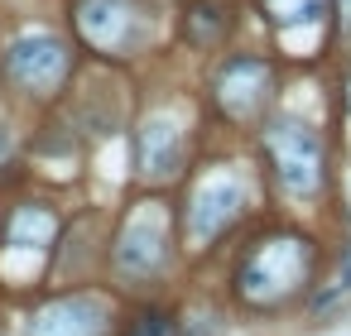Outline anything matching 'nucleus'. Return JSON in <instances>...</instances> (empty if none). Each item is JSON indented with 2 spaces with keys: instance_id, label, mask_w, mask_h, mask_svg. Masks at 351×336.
I'll return each instance as SVG.
<instances>
[{
  "instance_id": "1",
  "label": "nucleus",
  "mask_w": 351,
  "mask_h": 336,
  "mask_svg": "<svg viewBox=\"0 0 351 336\" xmlns=\"http://www.w3.org/2000/svg\"><path fill=\"white\" fill-rule=\"evenodd\" d=\"M265 154H269V164H274L284 192L313 197V192L322 188V144H317V135H313L308 125H298V120H274V125L265 130Z\"/></svg>"
},
{
  "instance_id": "2",
  "label": "nucleus",
  "mask_w": 351,
  "mask_h": 336,
  "mask_svg": "<svg viewBox=\"0 0 351 336\" xmlns=\"http://www.w3.org/2000/svg\"><path fill=\"white\" fill-rule=\"evenodd\" d=\"M303 274H308V240H269V245L255 250L250 264L241 269V298H250V302H274V298H284Z\"/></svg>"
},
{
  "instance_id": "3",
  "label": "nucleus",
  "mask_w": 351,
  "mask_h": 336,
  "mask_svg": "<svg viewBox=\"0 0 351 336\" xmlns=\"http://www.w3.org/2000/svg\"><path fill=\"white\" fill-rule=\"evenodd\" d=\"M5 68H10V77H15V87L49 96V92L63 87V77H68V68H73V53H68V44L53 39V34H25V39L10 44Z\"/></svg>"
},
{
  "instance_id": "4",
  "label": "nucleus",
  "mask_w": 351,
  "mask_h": 336,
  "mask_svg": "<svg viewBox=\"0 0 351 336\" xmlns=\"http://www.w3.org/2000/svg\"><path fill=\"white\" fill-rule=\"evenodd\" d=\"M77 29L87 44L116 53L145 34V10L140 0H77Z\"/></svg>"
},
{
  "instance_id": "5",
  "label": "nucleus",
  "mask_w": 351,
  "mask_h": 336,
  "mask_svg": "<svg viewBox=\"0 0 351 336\" xmlns=\"http://www.w3.org/2000/svg\"><path fill=\"white\" fill-rule=\"evenodd\" d=\"M106 331H111L106 302L87 298V293H73V298H58V302L39 307L25 336H106Z\"/></svg>"
},
{
  "instance_id": "6",
  "label": "nucleus",
  "mask_w": 351,
  "mask_h": 336,
  "mask_svg": "<svg viewBox=\"0 0 351 336\" xmlns=\"http://www.w3.org/2000/svg\"><path fill=\"white\" fill-rule=\"evenodd\" d=\"M164 255H169L164 216H159L154 207L135 211V216L125 221L121 240H116V269H125V274H154V269L164 264Z\"/></svg>"
},
{
  "instance_id": "7",
  "label": "nucleus",
  "mask_w": 351,
  "mask_h": 336,
  "mask_svg": "<svg viewBox=\"0 0 351 336\" xmlns=\"http://www.w3.org/2000/svg\"><path fill=\"white\" fill-rule=\"evenodd\" d=\"M217 101L226 116L236 120H250L265 101H269V68L260 58H231L221 73H217Z\"/></svg>"
},
{
  "instance_id": "8",
  "label": "nucleus",
  "mask_w": 351,
  "mask_h": 336,
  "mask_svg": "<svg viewBox=\"0 0 351 336\" xmlns=\"http://www.w3.org/2000/svg\"><path fill=\"white\" fill-rule=\"evenodd\" d=\"M135 159H140V173L145 178H173L178 173V159H183V140H178V125L164 120V116H149L135 135Z\"/></svg>"
},
{
  "instance_id": "9",
  "label": "nucleus",
  "mask_w": 351,
  "mask_h": 336,
  "mask_svg": "<svg viewBox=\"0 0 351 336\" xmlns=\"http://www.w3.org/2000/svg\"><path fill=\"white\" fill-rule=\"evenodd\" d=\"M236 211H241V188L236 183H226V178L221 183H202L193 207H188V235L193 240H212L217 231H226L236 221Z\"/></svg>"
},
{
  "instance_id": "10",
  "label": "nucleus",
  "mask_w": 351,
  "mask_h": 336,
  "mask_svg": "<svg viewBox=\"0 0 351 336\" xmlns=\"http://www.w3.org/2000/svg\"><path fill=\"white\" fill-rule=\"evenodd\" d=\"M53 240V216L44 207H20L15 221H10V250H44Z\"/></svg>"
},
{
  "instance_id": "11",
  "label": "nucleus",
  "mask_w": 351,
  "mask_h": 336,
  "mask_svg": "<svg viewBox=\"0 0 351 336\" xmlns=\"http://www.w3.org/2000/svg\"><path fill=\"white\" fill-rule=\"evenodd\" d=\"M327 10V0H265V15L279 25V29H293V25H313L317 15Z\"/></svg>"
},
{
  "instance_id": "12",
  "label": "nucleus",
  "mask_w": 351,
  "mask_h": 336,
  "mask_svg": "<svg viewBox=\"0 0 351 336\" xmlns=\"http://www.w3.org/2000/svg\"><path fill=\"white\" fill-rule=\"evenodd\" d=\"M221 25H226V15L202 0V5H193V15H188V39H193V44H212V39L221 34Z\"/></svg>"
},
{
  "instance_id": "13",
  "label": "nucleus",
  "mask_w": 351,
  "mask_h": 336,
  "mask_svg": "<svg viewBox=\"0 0 351 336\" xmlns=\"http://www.w3.org/2000/svg\"><path fill=\"white\" fill-rule=\"evenodd\" d=\"M130 336H173V326H169V317L164 312H149V317H140L135 322V331Z\"/></svg>"
},
{
  "instance_id": "14",
  "label": "nucleus",
  "mask_w": 351,
  "mask_h": 336,
  "mask_svg": "<svg viewBox=\"0 0 351 336\" xmlns=\"http://www.w3.org/2000/svg\"><path fill=\"white\" fill-rule=\"evenodd\" d=\"M337 10H341V29L351 34V0H337Z\"/></svg>"
},
{
  "instance_id": "15",
  "label": "nucleus",
  "mask_w": 351,
  "mask_h": 336,
  "mask_svg": "<svg viewBox=\"0 0 351 336\" xmlns=\"http://www.w3.org/2000/svg\"><path fill=\"white\" fill-rule=\"evenodd\" d=\"M5 159H10V130L0 125V164H5Z\"/></svg>"
},
{
  "instance_id": "16",
  "label": "nucleus",
  "mask_w": 351,
  "mask_h": 336,
  "mask_svg": "<svg viewBox=\"0 0 351 336\" xmlns=\"http://www.w3.org/2000/svg\"><path fill=\"white\" fill-rule=\"evenodd\" d=\"M341 288H351V250H346V259H341Z\"/></svg>"
},
{
  "instance_id": "17",
  "label": "nucleus",
  "mask_w": 351,
  "mask_h": 336,
  "mask_svg": "<svg viewBox=\"0 0 351 336\" xmlns=\"http://www.w3.org/2000/svg\"><path fill=\"white\" fill-rule=\"evenodd\" d=\"M346 92H351V87H346ZM346 106H351V96H346Z\"/></svg>"
}]
</instances>
